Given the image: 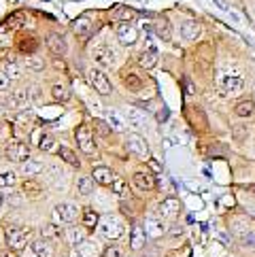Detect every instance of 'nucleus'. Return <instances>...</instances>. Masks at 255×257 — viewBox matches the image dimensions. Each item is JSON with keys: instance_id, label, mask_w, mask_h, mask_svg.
<instances>
[{"instance_id": "1", "label": "nucleus", "mask_w": 255, "mask_h": 257, "mask_svg": "<svg viewBox=\"0 0 255 257\" xmlns=\"http://www.w3.org/2000/svg\"><path fill=\"white\" fill-rule=\"evenodd\" d=\"M5 236H7V244L11 246L13 251H22V249H26V244L30 242L32 229L22 227V225H11V227H7Z\"/></svg>"}, {"instance_id": "2", "label": "nucleus", "mask_w": 255, "mask_h": 257, "mask_svg": "<svg viewBox=\"0 0 255 257\" xmlns=\"http://www.w3.org/2000/svg\"><path fill=\"white\" fill-rule=\"evenodd\" d=\"M98 232H100V236H102V238H106V240H117V238L123 234V223H121L119 217L106 215V217L100 219Z\"/></svg>"}, {"instance_id": "3", "label": "nucleus", "mask_w": 255, "mask_h": 257, "mask_svg": "<svg viewBox=\"0 0 255 257\" xmlns=\"http://www.w3.org/2000/svg\"><path fill=\"white\" fill-rule=\"evenodd\" d=\"M75 139H77V145L81 147V151L94 158V155H96V141H94L92 127H89L87 123H81L75 130Z\"/></svg>"}, {"instance_id": "4", "label": "nucleus", "mask_w": 255, "mask_h": 257, "mask_svg": "<svg viewBox=\"0 0 255 257\" xmlns=\"http://www.w3.org/2000/svg\"><path fill=\"white\" fill-rule=\"evenodd\" d=\"M7 160H11L15 164H26L28 160H32V151H30V145H26L22 141H13L7 145L5 149Z\"/></svg>"}, {"instance_id": "5", "label": "nucleus", "mask_w": 255, "mask_h": 257, "mask_svg": "<svg viewBox=\"0 0 255 257\" xmlns=\"http://www.w3.org/2000/svg\"><path fill=\"white\" fill-rule=\"evenodd\" d=\"M87 79H89V83H92V87L98 91L100 96H111L113 85H111L108 77L100 68H89L87 70Z\"/></svg>"}, {"instance_id": "6", "label": "nucleus", "mask_w": 255, "mask_h": 257, "mask_svg": "<svg viewBox=\"0 0 255 257\" xmlns=\"http://www.w3.org/2000/svg\"><path fill=\"white\" fill-rule=\"evenodd\" d=\"M79 215V208L70 202H64L53 208V223H72Z\"/></svg>"}, {"instance_id": "7", "label": "nucleus", "mask_w": 255, "mask_h": 257, "mask_svg": "<svg viewBox=\"0 0 255 257\" xmlns=\"http://www.w3.org/2000/svg\"><path fill=\"white\" fill-rule=\"evenodd\" d=\"M117 39L121 45H134L139 41V30L130 22H119L117 24Z\"/></svg>"}, {"instance_id": "8", "label": "nucleus", "mask_w": 255, "mask_h": 257, "mask_svg": "<svg viewBox=\"0 0 255 257\" xmlns=\"http://www.w3.org/2000/svg\"><path fill=\"white\" fill-rule=\"evenodd\" d=\"M128 151H130L132 155H139V158H149L147 141H145L141 134H130L128 136Z\"/></svg>"}, {"instance_id": "9", "label": "nucleus", "mask_w": 255, "mask_h": 257, "mask_svg": "<svg viewBox=\"0 0 255 257\" xmlns=\"http://www.w3.org/2000/svg\"><path fill=\"white\" fill-rule=\"evenodd\" d=\"M47 47H49V51L53 53V56H58V58L68 53V43H66V39H64V34H58V32H51L47 36Z\"/></svg>"}, {"instance_id": "10", "label": "nucleus", "mask_w": 255, "mask_h": 257, "mask_svg": "<svg viewBox=\"0 0 255 257\" xmlns=\"http://www.w3.org/2000/svg\"><path fill=\"white\" fill-rule=\"evenodd\" d=\"M132 183H134V187L141 191H151L156 187V179H153V174L149 170H136L132 177Z\"/></svg>"}, {"instance_id": "11", "label": "nucleus", "mask_w": 255, "mask_h": 257, "mask_svg": "<svg viewBox=\"0 0 255 257\" xmlns=\"http://www.w3.org/2000/svg\"><path fill=\"white\" fill-rule=\"evenodd\" d=\"M17 49H20V53H24L26 58L34 56L36 49H39V41H36L34 34H20L17 36Z\"/></svg>"}, {"instance_id": "12", "label": "nucleus", "mask_w": 255, "mask_h": 257, "mask_svg": "<svg viewBox=\"0 0 255 257\" xmlns=\"http://www.w3.org/2000/svg\"><path fill=\"white\" fill-rule=\"evenodd\" d=\"M96 30V22L89 15H79L75 20V32L81 36V39H89Z\"/></svg>"}, {"instance_id": "13", "label": "nucleus", "mask_w": 255, "mask_h": 257, "mask_svg": "<svg viewBox=\"0 0 255 257\" xmlns=\"http://www.w3.org/2000/svg\"><path fill=\"white\" fill-rule=\"evenodd\" d=\"M219 87H221V94H225V96L240 94L244 89V79L242 77H223Z\"/></svg>"}, {"instance_id": "14", "label": "nucleus", "mask_w": 255, "mask_h": 257, "mask_svg": "<svg viewBox=\"0 0 255 257\" xmlns=\"http://www.w3.org/2000/svg\"><path fill=\"white\" fill-rule=\"evenodd\" d=\"M92 58L100 64V66H104V68L115 66V53H113V49L104 47V45H100V47H96L92 51Z\"/></svg>"}, {"instance_id": "15", "label": "nucleus", "mask_w": 255, "mask_h": 257, "mask_svg": "<svg viewBox=\"0 0 255 257\" xmlns=\"http://www.w3.org/2000/svg\"><path fill=\"white\" fill-rule=\"evenodd\" d=\"M179 210H181L179 200L168 198V200H164L162 204H160V208H158V217H162V219H175V217H179Z\"/></svg>"}, {"instance_id": "16", "label": "nucleus", "mask_w": 255, "mask_h": 257, "mask_svg": "<svg viewBox=\"0 0 255 257\" xmlns=\"http://www.w3.org/2000/svg\"><path fill=\"white\" fill-rule=\"evenodd\" d=\"M145 242H147V232L141 223H134L132 225V234H130V249L132 251H141Z\"/></svg>"}, {"instance_id": "17", "label": "nucleus", "mask_w": 255, "mask_h": 257, "mask_svg": "<svg viewBox=\"0 0 255 257\" xmlns=\"http://www.w3.org/2000/svg\"><path fill=\"white\" fill-rule=\"evenodd\" d=\"M145 232L151 238H160L162 234H166V223H164L162 217H151V219H147V223H145Z\"/></svg>"}, {"instance_id": "18", "label": "nucleus", "mask_w": 255, "mask_h": 257, "mask_svg": "<svg viewBox=\"0 0 255 257\" xmlns=\"http://www.w3.org/2000/svg\"><path fill=\"white\" fill-rule=\"evenodd\" d=\"M30 249H32V253H34L36 257H51V255H53L51 242L47 240V238H43V236L34 238L32 244H30Z\"/></svg>"}, {"instance_id": "19", "label": "nucleus", "mask_w": 255, "mask_h": 257, "mask_svg": "<svg viewBox=\"0 0 255 257\" xmlns=\"http://www.w3.org/2000/svg\"><path fill=\"white\" fill-rule=\"evenodd\" d=\"M200 32H202V28H200V24L196 20H185L181 24V36H183L185 41H196Z\"/></svg>"}, {"instance_id": "20", "label": "nucleus", "mask_w": 255, "mask_h": 257, "mask_svg": "<svg viewBox=\"0 0 255 257\" xmlns=\"http://www.w3.org/2000/svg\"><path fill=\"white\" fill-rule=\"evenodd\" d=\"M64 236H66L68 244H72V246H81L85 242V229L79 225H70L66 232H64Z\"/></svg>"}, {"instance_id": "21", "label": "nucleus", "mask_w": 255, "mask_h": 257, "mask_svg": "<svg viewBox=\"0 0 255 257\" xmlns=\"http://www.w3.org/2000/svg\"><path fill=\"white\" fill-rule=\"evenodd\" d=\"M94 174V181L96 183H100V185H113V181H115V174H113V170L111 168H106V166H98V168H94L92 170Z\"/></svg>"}, {"instance_id": "22", "label": "nucleus", "mask_w": 255, "mask_h": 257, "mask_svg": "<svg viewBox=\"0 0 255 257\" xmlns=\"http://www.w3.org/2000/svg\"><path fill=\"white\" fill-rule=\"evenodd\" d=\"M139 64L145 68V70H149V68H153L158 64V51L156 49H143L141 53H139Z\"/></svg>"}, {"instance_id": "23", "label": "nucleus", "mask_w": 255, "mask_h": 257, "mask_svg": "<svg viewBox=\"0 0 255 257\" xmlns=\"http://www.w3.org/2000/svg\"><path fill=\"white\" fill-rule=\"evenodd\" d=\"M234 113L238 117H251L255 113V100L253 98H244V100H238L234 106Z\"/></svg>"}, {"instance_id": "24", "label": "nucleus", "mask_w": 255, "mask_h": 257, "mask_svg": "<svg viewBox=\"0 0 255 257\" xmlns=\"http://www.w3.org/2000/svg\"><path fill=\"white\" fill-rule=\"evenodd\" d=\"M77 191H79V196H83V198H87V196H92L94 194V177H79V181H77Z\"/></svg>"}, {"instance_id": "25", "label": "nucleus", "mask_w": 255, "mask_h": 257, "mask_svg": "<svg viewBox=\"0 0 255 257\" xmlns=\"http://www.w3.org/2000/svg\"><path fill=\"white\" fill-rule=\"evenodd\" d=\"M22 194L28 196V198H39V196L43 194V187H41L34 179H26V181L22 183Z\"/></svg>"}, {"instance_id": "26", "label": "nucleus", "mask_w": 255, "mask_h": 257, "mask_svg": "<svg viewBox=\"0 0 255 257\" xmlns=\"http://www.w3.org/2000/svg\"><path fill=\"white\" fill-rule=\"evenodd\" d=\"M106 119H108V125H111V130H115V132H123L125 130V121L119 117V113L117 111H111V108H106Z\"/></svg>"}, {"instance_id": "27", "label": "nucleus", "mask_w": 255, "mask_h": 257, "mask_svg": "<svg viewBox=\"0 0 255 257\" xmlns=\"http://www.w3.org/2000/svg\"><path fill=\"white\" fill-rule=\"evenodd\" d=\"M39 149L43 151V153H51V151H56L58 147H56V139H53L51 134H41L39 136Z\"/></svg>"}, {"instance_id": "28", "label": "nucleus", "mask_w": 255, "mask_h": 257, "mask_svg": "<svg viewBox=\"0 0 255 257\" xmlns=\"http://www.w3.org/2000/svg\"><path fill=\"white\" fill-rule=\"evenodd\" d=\"M123 83H125V87L130 89V91H139L141 87H143V79L139 77V75H134V72H123Z\"/></svg>"}, {"instance_id": "29", "label": "nucleus", "mask_w": 255, "mask_h": 257, "mask_svg": "<svg viewBox=\"0 0 255 257\" xmlns=\"http://www.w3.org/2000/svg\"><path fill=\"white\" fill-rule=\"evenodd\" d=\"M24 66L28 70H34V72H41L45 68V60L43 56H39V53H34V56H28L24 60Z\"/></svg>"}, {"instance_id": "30", "label": "nucleus", "mask_w": 255, "mask_h": 257, "mask_svg": "<svg viewBox=\"0 0 255 257\" xmlns=\"http://www.w3.org/2000/svg\"><path fill=\"white\" fill-rule=\"evenodd\" d=\"M58 155L64 160V162H68L70 166H75V168H79L81 166V162H79V158L75 155V151L72 149H68V147H58Z\"/></svg>"}, {"instance_id": "31", "label": "nucleus", "mask_w": 255, "mask_h": 257, "mask_svg": "<svg viewBox=\"0 0 255 257\" xmlns=\"http://www.w3.org/2000/svg\"><path fill=\"white\" fill-rule=\"evenodd\" d=\"M41 236H43V238H47V240H60V236H62L60 223H47V225L43 227Z\"/></svg>"}, {"instance_id": "32", "label": "nucleus", "mask_w": 255, "mask_h": 257, "mask_svg": "<svg viewBox=\"0 0 255 257\" xmlns=\"http://www.w3.org/2000/svg\"><path fill=\"white\" fill-rule=\"evenodd\" d=\"M230 227H232V232H234L236 236H247V232H249V219L236 217Z\"/></svg>"}, {"instance_id": "33", "label": "nucleus", "mask_w": 255, "mask_h": 257, "mask_svg": "<svg viewBox=\"0 0 255 257\" xmlns=\"http://www.w3.org/2000/svg\"><path fill=\"white\" fill-rule=\"evenodd\" d=\"M81 221H83L85 227L94 229V227H98V223H100V217H98V213H96L94 208H85V210H83V219H81Z\"/></svg>"}, {"instance_id": "34", "label": "nucleus", "mask_w": 255, "mask_h": 257, "mask_svg": "<svg viewBox=\"0 0 255 257\" xmlns=\"http://www.w3.org/2000/svg\"><path fill=\"white\" fill-rule=\"evenodd\" d=\"M51 96H53V100H56V102H66V100L70 98V91H68L66 85L56 83V85L51 87Z\"/></svg>"}, {"instance_id": "35", "label": "nucleus", "mask_w": 255, "mask_h": 257, "mask_svg": "<svg viewBox=\"0 0 255 257\" xmlns=\"http://www.w3.org/2000/svg\"><path fill=\"white\" fill-rule=\"evenodd\" d=\"M15 125H17V132H20V134L28 132L30 127H32V115L30 113H20V115H17Z\"/></svg>"}, {"instance_id": "36", "label": "nucleus", "mask_w": 255, "mask_h": 257, "mask_svg": "<svg viewBox=\"0 0 255 257\" xmlns=\"http://www.w3.org/2000/svg\"><path fill=\"white\" fill-rule=\"evenodd\" d=\"M26 22H28V15H26V13H13L7 20V28L9 30H17V28H22Z\"/></svg>"}, {"instance_id": "37", "label": "nucleus", "mask_w": 255, "mask_h": 257, "mask_svg": "<svg viewBox=\"0 0 255 257\" xmlns=\"http://www.w3.org/2000/svg\"><path fill=\"white\" fill-rule=\"evenodd\" d=\"M5 75L9 77V79H22V66L17 64L15 60H9L7 64H5Z\"/></svg>"}, {"instance_id": "38", "label": "nucleus", "mask_w": 255, "mask_h": 257, "mask_svg": "<svg viewBox=\"0 0 255 257\" xmlns=\"http://www.w3.org/2000/svg\"><path fill=\"white\" fill-rule=\"evenodd\" d=\"M123 117L128 119V121H130V123H134V125H141L143 121H145V115L141 113V111H136V108H125V111H123Z\"/></svg>"}, {"instance_id": "39", "label": "nucleus", "mask_w": 255, "mask_h": 257, "mask_svg": "<svg viewBox=\"0 0 255 257\" xmlns=\"http://www.w3.org/2000/svg\"><path fill=\"white\" fill-rule=\"evenodd\" d=\"M156 30H158V34L162 36L164 41H168V39H170V22L166 20V17H162V20H158Z\"/></svg>"}, {"instance_id": "40", "label": "nucleus", "mask_w": 255, "mask_h": 257, "mask_svg": "<svg viewBox=\"0 0 255 257\" xmlns=\"http://www.w3.org/2000/svg\"><path fill=\"white\" fill-rule=\"evenodd\" d=\"M132 17H134V11H132V9H128V7H117V9H115V13H113V20L130 22Z\"/></svg>"}, {"instance_id": "41", "label": "nucleus", "mask_w": 255, "mask_h": 257, "mask_svg": "<svg viewBox=\"0 0 255 257\" xmlns=\"http://www.w3.org/2000/svg\"><path fill=\"white\" fill-rule=\"evenodd\" d=\"M15 181H17V177H15V172H0V187H13L15 185Z\"/></svg>"}, {"instance_id": "42", "label": "nucleus", "mask_w": 255, "mask_h": 257, "mask_svg": "<svg viewBox=\"0 0 255 257\" xmlns=\"http://www.w3.org/2000/svg\"><path fill=\"white\" fill-rule=\"evenodd\" d=\"M41 170H43V162H39V160H28L24 164V172H28V174H36Z\"/></svg>"}, {"instance_id": "43", "label": "nucleus", "mask_w": 255, "mask_h": 257, "mask_svg": "<svg viewBox=\"0 0 255 257\" xmlns=\"http://www.w3.org/2000/svg\"><path fill=\"white\" fill-rule=\"evenodd\" d=\"M247 127H244V125H234V141L236 143H242L244 139H247Z\"/></svg>"}, {"instance_id": "44", "label": "nucleus", "mask_w": 255, "mask_h": 257, "mask_svg": "<svg viewBox=\"0 0 255 257\" xmlns=\"http://www.w3.org/2000/svg\"><path fill=\"white\" fill-rule=\"evenodd\" d=\"M102 257H123V251L119 249V246H115V244H111V246H108V249H104Z\"/></svg>"}, {"instance_id": "45", "label": "nucleus", "mask_w": 255, "mask_h": 257, "mask_svg": "<svg viewBox=\"0 0 255 257\" xmlns=\"http://www.w3.org/2000/svg\"><path fill=\"white\" fill-rule=\"evenodd\" d=\"M11 89V79L5 75V70H0V91H9Z\"/></svg>"}, {"instance_id": "46", "label": "nucleus", "mask_w": 255, "mask_h": 257, "mask_svg": "<svg viewBox=\"0 0 255 257\" xmlns=\"http://www.w3.org/2000/svg\"><path fill=\"white\" fill-rule=\"evenodd\" d=\"M123 191H125V183H123L121 179H115V181H113V194L123 196Z\"/></svg>"}, {"instance_id": "47", "label": "nucleus", "mask_w": 255, "mask_h": 257, "mask_svg": "<svg viewBox=\"0 0 255 257\" xmlns=\"http://www.w3.org/2000/svg\"><path fill=\"white\" fill-rule=\"evenodd\" d=\"M96 127H98L100 136H104V139H106L108 134H111V125H108L106 121H96Z\"/></svg>"}, {"instance_id": "48", "label": "nucleus", "mask_w": 255, "mask_h": 257, "mask_svg": "<svg viewBox=\"0 0 255 257\" xmlns=\"http://www.w3.org/2000/svg\"><path fill=\"white\" fill-rule=\"evenodd\" d=\"M213 3H215L217 9H221V11H230V7H227L225 0H213Z\"/></svg>"}, {"instance_id": "49", "label": "nucleus", "mask_w": 255, "mask_h": 257, "mask_svg": "<svg viewBox=\"0 0 255 257\" xmlns=\"http://www.w3.org/2000/svg\"><path fill=\"white\" fill-rule=\"evenodd\" d=\"M181 232H183V229H181V225H179V227H172V229H170V234H175V236H177V234H181Z\"/></svg>"}, {"instance_id": "50", "label": "nucleus", "mask_w": 255, "mask_h": 257, "mask_svg": "<svg viewBox=\"0 0 255 257\" xmlns=\"http://www.w3.org/2000/svg\"><path fill=\"white\" fill-rule=\"evenodd\" d=\"M9 41H11V39H5V34H0V45H7Z\"/></svg>"}, {"instance_id": "51", "label": "nucleus", "mask_w": 255, "mask_h": 257, "mask_svg": "<svg viewBox=\"0 0 255 257\" xmlns=\"http://www.w3.org/2000/svg\"><path fill=\"white\" fill-rule=\"evenodd\" d=\"M3 257H17V255H15V251H9V253H5Z\"/></svg>"}, {"instance_id": "52", "label": "nucleus", "mask_w": 255, "mask_h": 257, "mask_svg": "<svg viewBox=\"0 0 255 257\" xmlns=\"http://www.w3.org/2000/svg\"><path fill=\"white\" fill-rule=\"evenodd\" d=\"M24 257H36V255H34V253H32V249H30V253H26Z\"/></svg>"}, {"instance_id": "53", "label": "nucleus", "mask_w": 255, "mask_h": 257, "mask_svg": "<svg viewBox=\"0 0 255 257\" xmlns=\"http://www.w3.org/2000/svg\"><path fill=\"white\" fill-rule=\"evenodd\" d=\"M3 202H5V198H3V194H0V206H3Z\"/></svg>"}, {"instance_id": "54", "label": "nucleus", "mask_w": 255, "mask_h": 257, "mask_svg": "<svg viewBox=\"0 0 255 257\" xmlns=\"http://www.w3.org/2000/svg\"><path fill=\"white\" fill-rule=\"evenodd\" d=\"M253 100H255V98H253Z\"/></svg>"}]
</instances>
